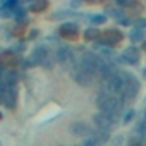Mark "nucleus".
Here are the masks:
<instances>
[{
  "label": "nucleus",
  "instance_id": "10",
  "mask_svg": "<svg viewBox=\"0 0 146 146\" xmlns=\"http://www.w3.org/2000/svg\"><path fill=\"white\" fill-rule=\"evenodd\" d=\"M57 57H58L60 62H67L69 58H72V52H70L69 48H60V50L57 52Z\"/></svg>",
  "mask_w": 146,
  "mask_h": 146
},
{
  "label": "nucleus",
  "instance_id": "2",
  "mask_svg": "<svg viewBox=\"0 0 146 146\" xmlns=\"http://www.w3.org/2000/svg\"><path fill=\"white\" fill-rule=\"evenodd\" d=\"M95 122H96L100 131H110L115 125V122H117V115H110V113H102L100 112V113L95 115Z\"/></svg>",
  "mask_w": 146,
  "mask_h": 146
},
{
  "label": "nucleus",
  "instance_id": "14",
  "mask_svg": "<svg viewBox=\"0 0 146 146\" xmlns=\"http://www.w3.org/2000/svg\"><path fill=\"white\" fill-rule=\"evenodd\" d=\"M83 146H102V143L96 137H88V139H84Z\"/></svg>",
  "mask_w": 146,
  "mask_h": 146
},
{
  "label": "nucleus",
  "instance_id": "18",
  "mask_svg": "<svg viewBox=\"0 0 146 146\" xmlns=\"http://www.w3.org/2000/svg\"><path fill=\"white\" fill-rule=\"evenodd\" d=\"M143 50H144V52H146V40H144V41H143Z\"/></svg>",
  "mask_w": 146,
  "mask_h": 146
},
{
  "label": "nucleus",
  "instance_id": "16",
  "mask_svg": "<svg viewBox=\"0 0 146 146\" xmlns=\"http://www.w3.org/2000/svg\"><path fill=\"white\" fill-rule=\"evenodd\" d=\"M24 31H26V24H24V26H21V24H19V26H17V29L14 31V35H16V36H21V35H24Z\"/></svg>",
  "mask_w": 146,
  "mask_h": 146
},
{
  "label": "nucleus",
  "instance_id": "9",
  "mask_svg": "<svg viewBox=\"0 0 146 146\" xmlns=\"http://www.w3.org/2000/svg\"><path fill=\"white\" fill-rule=\"evenodd\" d=\"M102 35H100V31L96 29V28H88L86 31H84V40L86 41H93V40H98Z\"/></svg>",
  "mask_w": 146,
  "mask_h": 146
},
{
  "label": "nucleus",
  "instance_id": "3",
  "mask_svg": "<svg viewBox=\"0 0 146 146\" xmlns=\"http://www.w3.org/2000/svg\"><path fill=\"white\" fill-rule=\"evenodd\" d=\"M60 36L62 38H65V40H76L78 36H79V28H78V24H74V23H65V24H62L60 26Z\"/></svg>",
  "mask_w": 146,
  "mask_h": 146
},
{
  "label": "nucleus",
  "instance_id": "15",
  "mask_svg": "<svg viewBox=\"0 0 146 146\" xmlns=\"http://www.w3.org/2000/svg\"><path fill=\"white\" fill-rule=\"evenodd\" d=\"M124 143H125L124 136H115L113 137V146H124Z\"/></svg>",
  "mask_w": 146,
  "mask_h": 146
},
{
  "label": "nucleus",
  "instance_id": "5",
  "mask_svg": "<svg viewBox=\"0 0 146 146\" xmlns=\"http://www.w3.org/2000/svg\"><path fill=\"white\" fill-rule=\"evenodd\" d=\"M17 64H19V57L14 52H4L2 55H0V65L5 67V69H12Z\"/></svg>",
  "mask_w": 146,
  "mask_h": 146
},
{
  "label": "nucleus",
  "instance_id": "1",
  "mask_svg": "<svg viewBox=\"0 0 146 146\" xmlns=\"http://www.w3.org/2000/svg\"><path fill=\"white\" fill-rule=\"evenodd\" d=\"M122 79H124V86H122V90H120V96H122V102H125V103H131V102H134V98H136V95L139 93V90H141V83L132 76V74H129V72H122Z\"/></svg>",
  "mask_w": 146,
  "mask_h": 146
},
{
  "label": "nucleus",
  "instance_id": "8",
  "mask_svg": "<svg viewBox=\"0 0 146 146\" xmlns=\"http://www.w3.org/2000/svg\"><path fill=\"white\" fill-rule=\"evenodd\" d=\"M72 132L78 134V136H84V134H90V127L84 125L83 122H78V124L72 125Z\"/></svg>",
  "mask_w": 146,
  "mask_h": 146
},
{
  "label": "nucleus",
  "instance_id": "6",
  "mask_svg": "<svg viewBox=\"0 0 146 146\" xmlns=\"http://www.w3.org/2000/svg\"><path fill=\"white\" fill-rule=\"evenodd\" d=\"M102 38H103L105 43H108V45H117V43H120V41L124 40V35H122L119 29H107V31L102 35Z\"/></svg>",
  "mask_w": 146,
  "mask_h": 146
},
{
  "label": "nucleus",
  "instance_id": "12",
  "mask_svg": "<svg viewBox=\"0 0 146 146\" xmlns=\"http://www.w3.org/2000/svg\"><path fill=\"white\" fill-rule=\"evenodd\" d=\"M95 137L103 144V143H107V141L110 139V131H98V134H96Z\"/></svg>",
  "mask_w": 146,
  "mask_h": 146
},
{
  "label": "nucleus",
  "instance_id": "17",
  "mask_svg": "<svg viewBox=\"0 0 146 146\" xmlns=\"http://www.w3.org/2000/svg\"><path fill=\"white\" fill-rule=\"evenodd\" d=\"M132 115H134V110H127V113L124 115V122H129L132 119Z\"/></svg>",
  "mask_w": 146,
  "mask_h": 146
},
{
  "label": "nucleus",
  "instance_id": "7",
  "mask_svg": "<svg viewBox=\"0 0 146 146\" xmlns=\"http://www.w3.org/2000/svg\"><path fill=\"white\" fill-rule=\"evenodd\" d=\"M129 40L131 41H144V29H141V28H132L131 29V33H129Z\"/></svg>",
  "mask_w": 146,
  "mask_h": 146
},
{
  "label": "nucleus",
  "instance_id": "11",
  "mask_svg": "<svg viewBox=\"0 0 146 146\" xmlns=\"http://www.w3.org/2000/svg\"><path fill=\"white\" fill-rule=\"evenodd\" d=\"M46 7H48L46 2H35L29 9H31V12H41V11H45Z\"/></svg>",
  "mask_w": 146,
  "mask_h": 146
},
{
  "label": "nucleus",
  "instance_id": "4",
  "mask_svg": "<svg viewBox=\"0 0 146 146\" xmlns=\"http://www.w3.org/2000/svg\"><path fill=\"white\" fill-rule=\"evenodd\" d=\"M139 48L137 46H127L124 52H122V60H125L127 64H131V65H136V64H139Z\"/></svg>",
  "mask_w": 146,
  "mask_h": 146
},
{
  "label": "nucleus",
  "instance_id": "13",
  "mask_svg": "<svg viewBox=\"0 0 146 146\" xmlns=\"http://www.w3.org/2000/svg\"><path fill=\"white\" fill-rule=\"evenodd\" d=\"M90 21H91L93 24H103V23L107 21V16H105V14H98V16H91V17H90Z\"/></svg>",
  "mask_w": 146,
  "mask_h": 146
}]
</instances>
